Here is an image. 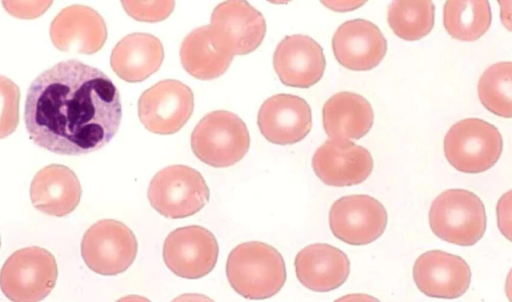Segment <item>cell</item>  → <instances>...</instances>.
Returning a JSON list of instances; mask_svg holds the SVG:
<instances>
[{
	"label": "cell",
	"mask_w": 512,
	"mask_h": 302,
	"mask_svg": "<svg viewBox=\"0 0 512 302\" xmlns=\"http://www.w3.org/2000/svg\"><path fill=\"white\" fill-rule=\"evenodd\" d=\"M122 117L120 94L101 70L79 60L62 61L30 85L24 122L30 139L61 155H83L104 147Z\"/></svg>",
	"instance_id": "cell-1"
},
{
	"label": "cell",
	"mask_w": 512,
	"mask_h": 302,
	"mask_svg": "<svg viewBox=\"0 0 512 302\" xmlns=\"http://www.w3.org/2000/svg\"><path fill=\"white\" fill-rule=\"evenodd\" d=\"M226 275L231 287L248 299H266L277 294L286 281L282 255L271 245L249 241L228 255Z\"/></svg>",
	"instance_id": "cell-2"
},
{
	"label": "cell",
	"mask_w": 512,
	"mask_h": 302,
	"mask_svg": "<svg viewBox=\"0 0 512 302\" xmlns=\"http://www.w3.org/2000/svg\"><path fill=\"white\" fill-rule=\"evenodd\" d=\"M250 146L244 121L236 114L217 110L206 114L191 134V148L203 163L216 168L239 162Z\"/></svg>",
	"instance_id": "cell-3"
},
{
	"label": "cell",
	"mask_w": 512,
	"mask_h": 302,
	"mask_svg": "<svg viewBox=\"0 0 512 302\" xmlns=\"http://www.w3.org/2000/svg\"><path fill=\"white\" fill-rule=\"evenodd\" d=\"M429 224L432 232L440 239L459 246H472L485 233V207L473 192L449 189L432 202Z\"/></svg>",
	"instance_id": "cell-4"
},
{
	"label": "cell",
	"mask_w": 512,
	"mask_h": 302,
	"mask_svg": "<svg viewBox=\"0 0 512 302\" xmlns=\"http://www.w3.org/2000/svg\"><path fill=\"white\" fill-rule=\"evenodd\" d=\"M503 140L498 129L479 118L453 124L444 138V154L456 170L481 173L493 167L501 156Z\"/></svg>",
	"instance_id": "cell-5"
},
{
	"label": "cell",
	"mask_w": 512,
	"mask_h": 302,
	"mask_svg": "<svg viewBox=\"0 0 512 302\" xmlns=\"http://www.w3.org/2000/svg\"><path fill=\"white\" fill-rule=\"evenodd\" d=\"M209 196L200 172L185 165H171L157 172L147 191L151 206L172 219L196 214L208 203Z\"/></svg>",
	"instance_id": "cell-6"
},
{
	"label": "cell",
	"mask_w": 512,
	"mask_h": 302,
	"mask_svg": "<svg viewBox=\"0 0 512 302\" xmlns=\"http://www.w3.org/2000/svg\"><path fill=\"white\" fill-rule=\"evenodd\" d=\"M58 267L48 250L32 246L13 252L5 261L1 290L11 301H41L55 286Z\"/></svg>",
	"instance_id": "cell-7"
},
{
	"label": "cell",
	"mask_w": 512,
	"mask_h": 302,
	"mask_svg": "<svg viewBox=\"0 0 512 302\" xmlns=\"http://www.w3.org/2000/svg\"><path fill=\"white\" fill-rule=\"evenodd\" d=\"M137 239L124 223L103 219L90 226L83 235L81 255L92 271L100 275L125 272L134 262Z\"/></svg>",
	"instance_id": "cell-8"
},
{
	"label": "cell",
	"mask_w": 512,
	"mask_h": 302,
	"mask_svg": "<svg viewBox=\"0 0 512 302\" xmlns=\"http://www.w3.org/2000/svg\"><path fill=\"white\" fill-rule=\"evenodd\" d=\"M194 110V95L183 82L165 79L145 90L138 100V116L144 127L155 134L178 132Z\"/></svg>",
	"instance_id": "cell-9"
},
{
	"label": "cell",
	"mask_w": 512,
	"mask_h": 302,
	"mask_svg": "<svg viewBox=\"0 0 512 302\" xmlns=\"http://www.w3.org/2000/svg\"><path fill=\"white\" fill-rule=\"evenodd\" d=\"M387 222L385 207L369 195L343 196L329 210V225L333 235L349 245L372 243L383 234Z\"/></svg>",
	"instance_id": "cell-10"
},
{
	"label": "cell",
	"mask_w": 512,
	"mask_h": 302,
	"mask_svg": "<svg viewBox=\"0 0 512 302\" xmlns=\"http://www.w3.org/2000/svg\"><path fill=\"white\" fill-rule=\"evenodd\" d=\"M218 253L213 233L198 225L173 230L163 245L166 266L184 279H199L209 274L216 265Z\"/></svg>",
	"instance_id": "cell-11"
},
{
	"label": "cell",
	"mask_w": 512,
	"mask_h": 302,
	"mask_svg": "<svg viewBox=\"0 0 512 302\" xmlns=\"http://www.w3.org/2000/svg\"><path fill=\"white\" fill-rule=\"evenodd\" d=\"M373 158L363 146L350 140H326L315 151L312 167L329 186H352L365 181L373 170Z\"/></svg>",
	"instance_id": "cell-12"
},
{
	"label": "cell",
	"mask_w": 512,
	"mask_h": 302,
	"mask_svg": "<svg viewBox=\"0 0 512 302\" xmlns=\"http://www.w3.org/2000/svg\"><path fill=\"white\" fill-rule=\"evenodd\" d=\"M257 124L269 142L277 145L295 144L303 140L312 128L311 108L299 96L276 94L262 103Z\"/></svg>",
	"instance_id": "cell-13"
},
{
	"label": "cell",
	"mask_w": 512,
	"mask_h": 302,
	"mask_svg": "<svg viewBox=\"0 0 512 302\" xmlns=\"http://www.w3.org/2000/svg\"><path fill=\"white\" fill-rule=\"evenodd\" d=\"M413 279L423 294L453 299L467 291L471 282V270L467 262L458 255L430 250L416 259Z\"/></svg>",
	"instance_id": "cell-14"
},
{
	"label": "cell",
	"mask_w": 512,
	"mask_h": 302,
	"mask_svg": "<svg viewBox=\"0 0 512 302\" xmlns=\"http://www.w3.org/2000/svg\"><path fill=\"white\" fill-rule=\"evenodd\" d=\"M332 50L343 67L352 71H368L377 67L385 57L387 41L374 23L352 19L335 31Z\"/></svg>",
	"instance_id": "cell-15"
},
{
	"label": "cell",
	"mask_w": 512,
	"mask_h": 302,
	"mask_svg": "<svg viewBox=\"0 0 512 302\" xmlns=\"http://www.w3.org/2000/svg\"><path fill=\"white\" fill-rule=\"evenodd\" d=\"M273 66L280 81L290 87L309 88L322 78L326 60L322 47L311 37H284L273 54Z\"/></svg>",
	"instance_id": "cell-16"
},
{
	"label": "cell",
	"mask_w": 512,
	"mask_h": 302,
	"mask_svg": "<svg viewBox=\"0 0 512 302\" xmlns=\"http://www.w3.org/2000/svg\"><path fill=\"white\" fill-rule=\"evenodd\" d=\"M49 34L58 50L90 55L104 46L107 27L96 10L88 6L73 5L62 9L54 17Z\"/></svg>",
	"instance_id": "cell-17"
},
{
	"label": "cell",
	"mask_w": 512,
	"mask_h": 302,
	"mask_svg": "<svg viewBox=\"0 0 512 302\" xmlns=\"http://www.w3.org/2000/svg\"><path fill=\"white\" fill-rule=\"evenodd\" d=\"M234 56L230 43L210 25L191 31L180 47L182 67L200 80H212L223 75Z\"/></svg>",
	"instance_id": "cell-18"
},
{
	"label": "cell",
	"mask_w": 512,
	"mask_h": 302,
	"mask_svg": "<svg viewBox=\"0 0 512 302\" xmlns=\"http://www.w3.org/2000/svg\"><path fill=\"white\" fill-rule=\"evenodd\" d=\"M232 46L235 55L256 50L266 34V22L260 11L247 1H224L217 5L209 24Z\"/></svg>",
	"instance_id": "cell-19"
},
{
	"label": "cell",
	"mask_w": 512,
	"mask_h": 302,
	"mask_svg": "<svg viewBox=\"0 0 512 302\" xmlns=\"http://www.w3.org/2000/svg\"><path fill=\"white\" fill-rule=\"evenodd\" d=\"M294 264L299 282L316 292L337 289L347 280L350 273L347 255L326 243L304 247L297 253Z\"/></svg>",
	"instance_id": "cell-20"
},
{
	"label": "cell",
	"mask_w": 512,
	"mask_h": 302,
	"mask_svg": "<svg viewBox=\"0 0 512 302\" xmlns=\"http://www.w3.org/2000/svg\"><path fill=\"white\" fill-rule=\"evenodd\" d=\"M82 189L76 174L67 166L50 164L36 173L30 185L33 206L50 216L63 217L78 206Z\"/></svg>",
	"instance_id": "cell-21"
},
{
	"label": "cell",
	"mask_w": 512,
	"mask_h": 302,
	"mask_svg": "<svg viewBox=\"0 0 512 302\" xmlns=\"http://www.w3.org/2000/svg\"><path fill=\"white\" fill-rule=\"evenodd\" d=\"M163 60V45L157 37L149 33H131L113 48L110 65L120 79L136 83L155 73Z\"/></svg>",
	"instance_id": "cell-22"
},
{
	"label": "cell",
	"mask_w": 512,
	"mask_h": 302,
	"mask_svg": "<svg viewBox=\"0 0 512 302\" xmlns=\"http://www.w3.org/2000/svg\"><path fill=\"white\" fill-rule=\"evenodd\" d=\"M373 120L370 103L354 92L332 95L322 109L323 128L331 139H360L370 131Z\"/></svg>",
	"instance_id": "cell-23"
},
{
	"label": "cell",
	"mask_w": 512,
	"mask_h": 302,
	"mask_svg": "<svg viewBox=\"0 0 512 302\" xmlns=\"http://www.w3.org/2000/svg\"><path fill=\"white\" fill-rule=\"evenodd\" d=\"M491 20V8L486 0H449L444 4V27L455 39H479L489 29Z\"/></svg>",
	"instance_id": "cell-24"
},
{
	"label": "cell",
	"mask_w": 512,
	"mask_h": 302,
	"mask_svg": "<svg viewBox=\"0 0 512 302\" xmlns=\"http://www.w3.org/2000/svg\"><path fill=\"white\" fill-rule=\"evenodd\" d=\"M435 7L429 0L393 1L387 21L396 36L415 41L428 35L434 26Z\"/></svg>",
	"instance_id": "cell-25"
},
{
	"label": "cell",
	"mask_w": 512,
	"mask_h": 302,
	"mask_svg": "<svg viewBox=\"0 0 512 302\" xmlns=\"http://www.w3.org/2000/svg\"><path fill=\"white\" fill-rule=\"evenodd\" d=\"M478 96L491 113L512 118V62L489 66L478 81Z\"/></svg>",
	"instance_id": "cell-26"
},
{
	"label": "cell",
	"mask_w": 512,
	"mask_h": 302,
	"mask_svg": "<svg viewBox=\"0 0 512 302\" xmlns=\"http://www.w3.org/2000/svg\"><path fill=\"white\" fill-rule=\"evenodd\" d=\"M174 1H122L127 14L144 22H158L166 19L174 9Z\"/></svg>",
	"instance_id": "cell-27"
},
{
	"label": "cell",
	"mask_w": 512,
	"mask_h": 302,
	"mask_svg": "<svg viewBox=\"0 0 512 302\" xmlns=\"http://www.w3.org/2000/svg\"><path fill=\"white\" fill-rule=\"evenodd\" d=\"M3 113L1 137L9 135L18 124V87L9 79L1 77Z\"/></svg>",
	"instance_id": "cell-28"
},
{
	"label": "cell",
	"mask_w": 512,
	"mask_h": 302,
	"mask_svg": "<svg viewBox=\"0 0 512 302\" xmlns=\"http://www.w3.org/2000/svg\"><path fill=\"white\" fill-rule=\"evenodd\" d=\"M5 9L15 17L36 18L45 12L52 4L51 1H4Z\"/></svg>",
	"instance_id": "cell-29"
},
{
	"label": "cell",
	"mask_w": 512,
	"mask_h": 302,
	"mask_svg": "<svg viewBox=\"0 0 512 302\" xmlns=\"http://www.w3.org/2000/svg\"><path fill=\"white\" fill-rule=\"evenodd\" d=\"M496 217L499 231L512 242V190L507 191L499 198Z\"/></svg>",
	"instance_id": "cell-30"
},
{
	"label": "cell",
	"mask_w": 512,
	"mask_h": 302,
	"mask_svg": "<svg viewBox=\"0 0 512 302\" xmlns=\"http://www.w3.org/2000/svg\"><path fill=\"white\" fill-rule=\"evenodd\" d=\"M500 19L503 26L512 31V0L499 1Z\"/></svg>",
	"instance_id": "cell-31"
},
{
	"label": "cell",
	"mask_w": 512,
	"mask_h": 302,
	"mask_svg": "<svg viewBox=\"0 0 512 302\" xmlns=\"http://www.w3.org/2000/svg\"><path fill=\"white\" fill-rule=\"evenodd\" d=\"M505 293H506L508 300L512 301V268L506 277Z\"/></svg>",
	"instance_id": "cell-32"
}]
</instances>
